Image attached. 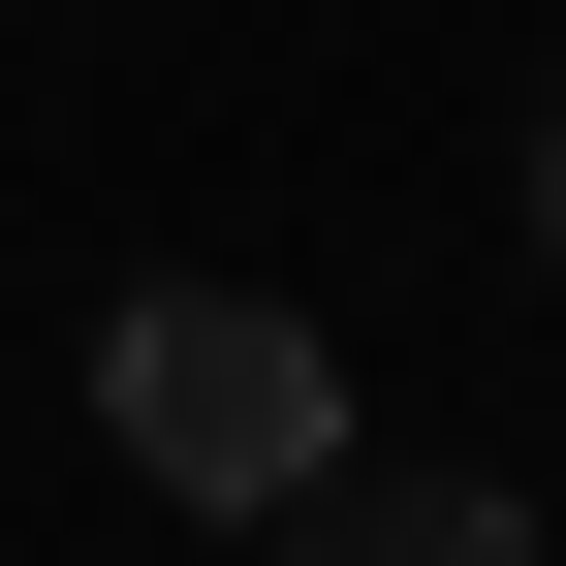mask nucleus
<instances>
[{
  "instance_id": "nucleus-1",
  "label": "nucleus",
  "mask_w": 566,
  "mask_h": 566,
  "mask_svg": "<svg viewBox=\"0 0 566 566\" xmlns=\"http://www.w3.org/2000/svg\"><path fill=\"white\" fill-rule=\"evenodd\" d=\"M95 409H126L158 504H283V472H315V315H283V283H126Z\"/></svg>"
},
{
  "instance_id": "nucleus-2",
  "label": "nucleus",
  "mask_w": 566,
  "mask_h": 566,
  "mask_svg": "<svg viewBox=\"0 0 566 566\" xmlns=\"http://www.w3.org/2000/svg\"><path fill=\"white\" fill-rule=\"evenodd\" d=\"M283 566H535V504H504V472H283Z\"/></svg>"
},
{
  "instance_id": "nucleus-3",
  "label": "nucleus",
  "mask_w": 566,
  "mask_h": 566,
  "mask_svg": "<svg viewBox=\"0 0 566 566\" xmlns=\"http://www.w3.org/2000/svg\"><path fill=\"white\" fill-rule=\"evenodd\" d=\"M535 221H566V126H535Z\"/></svg>"
}]
</instances>
